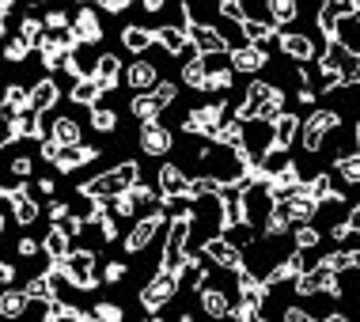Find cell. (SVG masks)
<instances>
[{
	"mask_svg": "<svg viewBox=\"0 0 360 322\" xmlns=\"http://www.w3.org/2000/svg\"><path fill=\"white\" fill-rule=\"evenodd\" d=\"M42 155H46L50 163H57V155H61V144H57V141H46V144H42Z\"/></svg>",
	"mask_w": 360,
	"mask_h": 322,
	"instance_id": "obj_47",
	"label": "cell"
},
{
	"mask_svg": "<svg viewBox=\"0 0 360 322\" xmlns=\"http://www.w3.org/2000/svg\"><path fill=\"white\" fill-rule=\"evenodd\" d=\"M174 95H179V87H174L171 80H160V84L152 87V99L160 103V106H171V103H174Z\"/></svg>",
	"mask_w": 360,
	"mask_h": 322,
	"instance_id": "obj_37",
	"label": "cell"
},
{
	"mask_svg": "<svg viewBox=\"0 0 360 322\" xmlns=\"http://www.w3.org/2000/svg\"><path fill=\"white\" fill-rule=\"evenodd\" d=\"M4 103L12 106V110H27V106H31V91H27V87H19V84H12L4 91Z\"/></svg>",
	"mask_w": 360,
	"mask_h": 322,
	"instance_id": "obj_35",
	"label": "cell"
},
{
	"mask_svg": "<svg viewBox=\"0 0 360 322\" xmlns=\"http://www.w3.org/2000/svg\"><path fill=\"white\" fill-rule=\"evenodd\" d=\"M99 95H103V87L95 76H87V80H76L72 84V103H80V106H95L99 103Z\"/></svg>",
	"mask_w": 360,
	"mask_h": 322,
	"instance_id": "obj_25",
	"label": "cell"
},
{
	"mask_svg": "<svg viewBox=\"0 0 360 322\" xmlns=\"http://www.w3.org/2000/svg\"><path fill=\"white\" fill-rule=\"evenodd\" d=\"M288 163H292V160H288V148H277V144H274V148H269V152L258 160V167L266 171V179H274V174H281Z\"/></svg>",
	"mask_w": 360,
	"mask_h": 322,
	"instance_id": "obj_26",
	"label": "cell"
},
{
	"mask_svg": "<svg viewBox=\"0 0 360 322\" xmlns=\"http://www.w3.org/2000/svg\"><path fill=\"white\" fill-rule=\"evenodd\" d=\"M353 12H360V0H353Z\"/></svg>",
	"mask_w": 360,
	"mask_h": 322,
	"instance_id": "obj_56",
	"label": "cell"
},
{
	"mask_svg": "<svg viewBox=\"0 0 360 322\" xmlns=\"http://www.w3.org/2000/svg\"><path fill=\"white\" fill-rule=\"evenodd\" d=\"M42 250H46V258H50V262H65L72 255V236H65L61 228H50V231H46Z\"/></svg>",
	"mask_w": 360,
	"mask_h": 322,
	"instance_id": "obj_17",
	"label": "cell"
},
{
	"mask_svg": "<svg viewBox=\"0 0 360 322\" xmlns=\"http://www.w3.org/2000/svg\"><path fill=\"white\" fill-rule=\"evenodd\" d=\"M266 12L274 23H292L300 15V8H296V0H266Z\"/></svg>",
	"mask_w": 360,
	"mask_h": 322,
	"instance_id": "obj_30",
	"label": "cell"
},
{
	"mask_svg": "<svg viewBox=\"0 0 360 322\" xmlns=\"http://www.w3.org/2000/svg\"><path fill=\"white\" fill-rule=\"evenodd\" d=\"M281 50H285L292 61H311V57H315V42H311L307 34H281Z\"/></svg>",
	"mask_w": 360,
	"mask_h": 322,
	"instance_id": "obj_18",
	"label": "cell"
},
{
	"mask_svg": "<svg viewBox=\"0 0 360 322\" xmlns=\"http://www.w3.org/2000/svg\"><path fill=\"white\" fill-rule=\"evenodd\" d=\"M129 4H133V0H103V8H106V12H125Z\"/></svg>",
	"mask_w": 360,
	"mask_h": 322,
	"instance_id": "obj_48",
	"label": "cell"
},
{
	"mask_svg": "<svg viewBox=\"0 0 360 322\" xmlns=\"http://www.w3.org/2000/svg\"><path fill=\"white\" fill-rule=\"evenodd\" d=\"M160 228H163V209H155L152 217H141L137 228L125 236V250H129V255H141V250L155 239V231H160Z\"/></svg>",
	"mask_w": 360,
	"mask_h": 322,
	"instance_id": "obj_6",
	"label": "cell"
},
{
	"mask_svg": "<svg viewBox=\"0 0 360 322\" xmlns=\"http://www.w3.org/2000/svg\"><path fill=\"white\" fill-rule=\"evenodd\" d=\"M27 50H31V46H27L23 38H12V42L4 46V57H8V61H23V57H27Z\"/></svg>",
	"mask_w": 360,
	"mask_h": 322,
	"instance_id": "obj_41",
	"label": "cell"
},
{
	"mask_svg": "<svg viewBox=\"0 0 360 322\" xmlns=\"http://www.w3.org/2000/svg\"><path fill=\"white\" fill-rule=\"evenodd\" d=\"M76 322H99V315H95V311H91V315H87V311H80V315H76Z\"/></svg>",
	"mask_w": 360,
	"mask_h": 322,
	"instance_id": "obj_53",
	"label": "cell"
},
{
	"mask_svg": "<svg viewBox=\"0 0 360 322\" xmlns=\"http://www.w3.org/2000/svg\"><path fill=\"white\" fill-rule=\"evenodd\" d=\"M129 110H133V118H141V122H155V118H160V110H163V106L152 99V91H141L137 99H133Z\"/></svg>",
	"mask_w": 360,
	"mask_h": 322,
	"instance_id": "obj_29",
	"label": "cell"
},
{
	"mask_svg": "<svg viewBox=\"0 0 360 322\" xmlns=\"http://www.w3.org/2000/svg\"><path fill=\"white\" fill-rule=\"evenodd\" d=\"M201 311H205L209 318H224V315H231V304H228V296H224V292L212 285L209 281V273H205V281H201Z\"/></svg>",
	"mask_w": 360,
	"mask_h": 322,
	"instance_id": "obj_11",
	"label": "cell"
},
{
	"mask_svg": "<svg viewBox=\"0 0 360 322\" xmlns=\"http://www.w3.org/2000/svg\"><path fill=\"white\" fill-rule=\"evenodd\" d=\"M174 292H179V277H174V273H167V269H160V273L148 281V285H144L141 304L148 307V311H160V307L174 296Z\"/></svg>",
	"mask_w": 360,
	"mask_h": 322,
	"instance_id": "obj_4",
	"label": "cell"
},
{
	"mask_svg": "<svg viewBox=\"0 0 360 322\" xmlns=\"http://www.w3.org/2000/svg\"><path fill=\"white\" fill-rule=\"evenodd\" d=\"M27 300H38V304H53V285H50V277H46V273H42V277H31V281H27Z\"/></svg>",
	"mask_w": 360,
	"mask_h": 322,
	"instance_id": "obj_31",
	"label": "cell"
},
{
	"mask_svg": "<svg viewBox=\"0 0 360 322\" xmlns=\"http://www.w3.org/2000/svg\"><path fill=\"white\" fill-rule=\"evenodd\" d=\"M342 84H345V87L360 84V57H349V61L342 65Z\"/></svg>",
	"mask_w": 360,
	"mask_h": 322,
	"instance_id": "obj_39",
	"label": "cell"
},
{
	"mask_svg": "<svg viewBox=\"0 0 360 322\" xmlns=\"http://www.w3.org/2000/svg\"><path fill=\"white\" fill-rule=\"evenodd\" d=\"M91 125L99 133H114V125H118V114L106 110V106H91Z\"/></svg>",
	"mask_w": 360,
	"mask_h": 322,
	"instance_id": "obj_33",
	"label": "cell"
},
{
	"mask_svg": "<svg viewBox=\"0 0 360 322\" xmlns=\"http://www.w3.org/2000/svg\"><path fill=\"white\" fill-rule=\"evenodd\" d=\"M125 84L133 87V91H152L155 84H160V68L152 61H137L129 65V72H125Z\"/></svg>",
	"mask_w": 360,
	"mask_h": 322,
	"instance_id": "obj_14",
	"label": "cell"
},
{
	"mask_svg": "<svg viewBox=\"0 0 360 322\" xmlns=\"http://www.w3.org/2000/svg\"><path fill=\"white\" fill-rule=\"evenodd\" d=\"M50 141H57L61 148H72V144H80V122H72V118H57V122H53Z\"/></svg>",
	"mask_w": 360,
	"mask_h": 322,
	"instance_id": "obj_24",
	"label": "cell"
},
{
	"mask_svg": "<svg viewBox=\"0 0 360 322\" xmlns=\"http://www.w3.org/2000/svg\"><path fill=\"white\" fill-rule=\"evenodd\" d=\"M12 277H15V269L8 266V262H0V285H8V281H12Z\"/></svg>",
	"mask_w": 360,
	"mask_h": 322,
	"instance_id": "obj_50",
	"label": "cell"
},
{
	"mask_svg": "<svg viewBox=\"0 0 360 322\" xmlns=\"http://www.w3.org/2000/svg\"><path fill=\"white\" fill-rule=\"evenodd\" d=\"M12 174L23 182L27 174H31V155H15V160H12Z\"/></svg>",
	"mask_w": 360,
	"mask_h": 322,
	"instance_id": "obj_43",
	"label": "cell"
},
{
	"mask_svg": "<svg viewBox=\"0 0 360 322\" xmlns=\"http://www.w3.org/2000/svg\"><path fill=\"white\" fill-rule=\"evenodd\" d=\"M19 38H23L31 50H42V42H46V23H42V19H34V15H27L23 27H19Z\"/></svg>",
	"mask_w": 360,
	"mask_h": 322,
	"instance_id": "obj_27",
	"label": "cell"
},
{
	"mask_svg": "<svg viewBox=\"0 0 360 322\" xmlns=\"http://www.w3.org/2000/svg\"><path fill=\"white\" fill-rule=\"evenodd\" d=\"M201 255L212 258V266H220V269H239L243 266V250H236L224 236H209L205 247H201Z\"/></svg>",
	"mask_w": 360,
	"mask_h": 322,
	"instance_id": "obj_7",
	"label": "cell"
},
{
	"mask_svg": "<svg viewBox=\"0 0 360 322\" xmlns=\"http://www.w3.org/2000/svg\"><path fill=\"white\" fill-rule=\"evenodd\" d=\"M345 224H349V228H353V231H360V205H353V209H349Z\"/></svg>",
	"mask_w": 360,
	"mask_h": 322,
	"instance_id": "obj_49",
	"label": "cell"
},
{
	"mask_svg": "<svg viewBox=\"0 0 360 322\" xmlns=\"http://www.w3.org/2000/svg\"><path fill=\"white\" fill-rule=\"evenodd\" d=\"M4 231H8V217L0 212V236H4Z\"/></svg>",
	"mask_w": 360,
	"mask_h": 322,
	"instance_id": "obj_55",
	"label": "cell"
},
{
	"mask_svg": "<svg viewBox=\"0 0 360 322\" xmlns=\"http://www.w3.org/2000/svg\"><path fill=\"white\" fill-rule=\"evenodd\" d=\"M144 322H163V318H144Z\"/></svg>",
	"mask_w": 360,
	"mask_h": 322,
	"instance_id": "obj_58",
	"label": "cell"
},
{
	"mask_svg": "<svg viewBox=\"0 0 360 322\" xmlns=\"http://www.w3.org/2000/svg\"><path fill=\"white\" fill-rule=\"evenodd\" d=\"M171 144H174V136H171L167 125H160V122H141V148L148 152V155H167Z\"/></svg>",
	"mask_w": 360,
	"mask_h": 322,
	"instance_id": "obj_9",
	"label": "cell"
},
{
	"mask_svg": "<svg viewBox=\"0 0 360 322\" xmlns=\"http://www.w3.org/2000/svg\"><path fill=\"white\" fill-rule=\"evenodd\" d=\"M125 273H129V269H125L122 262H110L106 273H103V281H106V285H118V281H125Z\"/></svg>",
	"mask_w": 360,
	"mask_h": 322,
	"instance_id": "obj_42",
	"label": "cell"
},
{
	"mask_svg": "<svg viewBox=\"0 0 360 322\" xmlns=\"http://www.w3.org/2000/svg\"><path fill=\"white\" fill-rule=\"evenodd\" d=\"M186 171L179 167V163H163L160 167V205H171L174 198H182L186 193Z\"/></svg>",
	"mask_w": 360,
	"mask_h": 322,
	"instance_id": "obj_8",
	"label": "cell"
},
{
	"mask_svg": "<svg viewBox=\"0 0 360 322\" xmlns=\"http://www.w3.org/2000/svg\"><path fill=\"white\" fill-rule=\"evenodd\" d=\"M95 155H99V148H84V144H72V148H61V155H57L53 167H57V171H76L80 163H91Z\"/></svg>",
	"mask_w": 360,
	"mask_h": 322,
	"instance_id": "obj_19",
	"label": "cell"
},
{
	"mask_svg": "<svg viewBox=\"0 0 360 322\" xmlns=\"http://www.w3.org/2000/svg\"><path fill=\"white\" fill-rule=\"evenodd\" d=\"M38 193H53V179H42V182H38Z\"/></svg>",
	"mask_w": 360,
	"mask_h": 322,
	"instance_id": "obj_51",
	"label": "cell"
},
{
	"mask_svg": "<svg viewBox=\"0 0 360 322\" xmlns=\"http://www.w3.org/2000/svg\"><path fill=\"white\" fill-rule=\"evenodd\" d=\"M315 247H319V228L296 224V250H315Z\"/></svg>",
	"mask_w": 360,
	"mask_h": 322,
	"instance_id": "obj_34",
	"label": "cell"
},
{
	"mask_svg": "<svg viewBox=\"0 0 360 322\" xmlns=\"http://www.w3.org/2000/svg\"><path fill=\"white\" fill-rule=\"evenodd\" d=\"M269 129H274V144H277V148H288V144L296 141V133H300V118H296V114L281 110L277 118L269 122Z\"/></svg>",
	"mask_w": 360,
	"mask_h": 322,
	"instance_id": "obj_16",
	"label": "cell"
},
{
	"mask_svg": "<svg viewBox=\"0 0 360 322\" xmlns=\"http://www.w3.org/2000/svg\"><path fill=\"white\" fill-rule=\"evenodd\" d=\"M61 269H65V277L72 281V288H80V292L99 288V277H95V255H91V250H72V255L61 262Z\"/></svg>",
	"mask_w": 360,
	"mask_h": 322,
	"instance_id": "obj_3",
	"label": "cell"
},
{
	"mask_svg": "<svg viewBox=\"0 0 360 322\" xmlns=\"http://www.w3.org/2000/svg\"><path fill=\"white\" fill-rule=\"evenodd\" d=\"M137 182H141L137 160H125V163H118L114 171L99 174V179L80 182V193H84V198H91V201H106V198H118V193H125L129 186H137Z\"/></svg>",
	"mask_w": 360,
	"mask_h": 322,
	"instance_id": "obj_1",
	"label": "cell"
},
{
	"mask_svg": "<svg viewBox=\"0 0 360 322\" xmlns=\"http://www.w3.org/2000/svg\"><path fill=\"white\" fill-rule=\"evenodd\" d=\"M353 262H356V269H360V255H353Z\"/></svg>",
	"mask_w": 360,
	"mask_h": 322,
	"instance_id": "obj_57",
	"label": "cell"
},
{
	"mask_svg": "<svg viewBox=\"0 0 360 322\" xmlns=\"http://www.w3.org/2000/svg\"><path fill=\"white\" fill-rule=\"evenodd\" d=\"M69 212H72V209H69L65 201H53V205H50V220H53V224H57V220H65Z\"/></svg>",
	"mask_w": 360,
	"mask_h": 322,
	"instance_id": "obj_46",
	"label": "cell"
},
{
	"mask_svg": "<svg viewBox=\"0 0 360 322\" xmlns=\"http://www.w3.org/2000/svg\"><path fill=\"white\" fill-rule=\"evenodd\" d=\"M231 87V68H220V72H209L205 91H228Z\"/></svg>",
	"mask_w": 360,
	"mask_h": 322,
	"instance_id": "obj_38",
	"label": "cell"
},
{
	"mask_svg": "<svg viewBox=\"0 0 360 322\" xmlns=\"http://www.w3.org/2000/svg\"><path fill=\"white\" fill-rule=\"evenodd\" d=\"M27 292L23 288H12V292H4L0 296V318H23L27 315Z\"/></svg>",
	"mask_w": 360,
	"mask_h": 322,
	"instance_id": "obj_22",
	"label": "cell"
},
{
	"mask_svg": "<svg viewBox=\"0 0 360 322\" xmlns=\"http://www.w3.org/2000/svg\"><path fill=\"white\" fill-rule=\"evenodd\" d=\"M8 201H12L15 220H19V224H34V220H38V205L31 201V193H27V186H19V190H15Z\"/></svg>",
	"mask_w": 360,
	"mask_h": 322,
	"instance_id": "obj_23",
	"label": "cell"
},
{
	"mask_svg": "<svg viewBox=\"0 0 360 322\" xmlns=\"http://www.w3.org/2000/svg\"><path fill=\"white\" fill-rule=\"evenodd\" d=\"M205 80H209V72H205V65H201V57L186 61V68H182V84H186V87H198V91H205Z\"/></svg>",
	"mask_w": 360,
	"mask_h": 322,
	"instance_id": "obj_32",
	"label": "cell"
},
{
	"mask_svg": "<svg viewBox=\"0 0 360 322\" xmlns=\"http://www.w3.org/2000/svg\"><path fill=\"white\" fill-rule=\"evenodd\" d=\"M186 38L198 46V53H228V42L220 38L217 27H201V23H186Z\"/></svg>",
	"mask_w": 360,
	"mask_h": 322,
	"instance_id": "obj_10",
	"label": "cell"
},
{
	"mask_svg": "<svg viewBox=\"0 0 360 322\" xmlns=\"http://www.w3.org/2000/svg\"><path fill=\"white\" fill-rule=\"evenodd\" d=\"M118 76H122V65H118L114 53H103L99 61H95V80H99L103 91H110V87L118 84Z\"/></svg>",
	"mask_w": 360,
	"mask_h": 322,
	"instance_id": "obj_21",
	"label": "cell"
},
{
	"mask_svg": "<svg viewBox=\"0 0 360 322\" xmlns=\"http://www.w3.org/2000/svg\"><path fill=\"white\" fill-rule=\"evenodd\" d=\"M141 4L148 8V12H160V8H163V0H141Z\"/></svg>",
	"mask_w": 360,
	"mask_h": 322,
	"instance_id": "obj_52",
	"label": "cell"
},
{
	"mask_svg": "<svg viewBox=\"0 0 360 322\" xmlns=\"http://www.w3.org/2000/svg\"><path fill=\"white\" fill-rule=\"evenodd\" d=\"M353 15V0H323V8H319V31L326 38H334V27L338 19Z\"/></svg>",
	"mask_w": 360,
	"mask_h": 322,
	"instance_id": "obj_12",
	"label": "cell"
},
{
	"mask_svg": "<svg viewBox=\"0 0 360 322\" xmlns=\"http://www.w3.org/2000/svg\"><path fill=\"white\" fill-rule=\"evenodd\" d=\"M95 315H99V322H125L118 304H99V307H95Z\"/></svg>",
	"mask_w": 360,
	"mask_h": 322,
	"instance_id": "obj_40",
	"label": "cell"
},
{
	"mask_svg": "<svg viewBox=\"0 0 360 322\" xmlns=\"http://www.w3.org/2000/svg\"><path fill=\"white\" fill-rule=\"evenodd\" d=\"M281 322H315V318H311L304 307H285V315H281Z\"/></svg>",
	"mask_w": 360,
	"mask_h": 322,
	"instance_id": "obj_45",
	"label": "cell"
},
{
	"mask_svg": "<svg viewBox=\"0 0 360 322\" xmlns=\"http://www.w3.org/2000/svg\"><path fill=\"white\" fill-rule=\"evenodd\" d=\"M122 46L129 53H144L152 46V31H144V27H125V31H122Z\"/></svg>",
	"mask_w": 360,
	"mask_h": 322,
	"instance_id": "obj_28",
	"label": "cell"
},
{
	"mask_svg": "<svg viewBox=\"0 0 360 322\" xmlns=\"http://www.w3.org/2000/svg\"><path fill=\"white\" fill-rule=\"evenodd\" d=\"M342 129V114L330 110V106H323V110H315L311 118L304 122V148L307 152H323V141L330 133Z\"/></svg>",
	"mask_w": 360,
	"mask_h": 322,
	"instance_id": "obj_2",
	"label": "cell"
},
{
	"mask_svg": "<svg viewBox=\"0 0 360 322\" xmlns=\"http://www.w3.org/2000/svg\"><path fill=\"white\" fill-rule=\"evenodd\" d=\"M338 174H342L345 182H360V152H356V155H345V160H338Z\"/></svg>",
	"mask_w": 360,
	"mask_h": 322,
	"instance_id": "obj_36",
	"label": "cell"
},
{
	"mask_svg": "<svg viewBox=\"0 0 360 322\" xmlns=\"http://www.w3.org/2000/svg\"><path fill=\"white\" fill-rule=\"evenodd\" d=\"M231 57V68H236V72H258L262 65H266V50H258V46H239V50H231L228 53Z\"/></svg>",
	"mask_w": 360,
	"mask_h": 322,
	"instance_id": "obj_15",
	"label": "cell"
},
{
	"mask_svg": "<svg viewBox=\"0 0 360 322\" xmlns=\"http://www.w3.org/2000/svg\"><path fill=\"white\" fill-rule=\"evenodd\" d=\"M220 122H224V103H205V106H198V110L186 114L182 129L193 133V136H212Z\"/></svg>",
	"mask_w": 360,
	"mask_h": 322,
	"instance_id": "obj_5",
	"label": "cell"
},
{
	"mask_svg": "<svg viewBox=\"0 0 360 322\" xmlns=\"http://www.w3.org/2000/svg\"><path fill=\"white\" fill-rule=\"evenodd\" d=\"M57 95H61V87H57V80H50V76H46V80H38L34 87H31V110H50V106L57 103Z\"/></svg>",
	"mask_w": 360,
	"mask_h": 322,
	"instance_id": "obj_20",
	"label": "cell"
},
{
	"mask_svg": "<svg viewBox=\"0 0 360 322\" xmlns=\"http://www.w3.org/2000/svg\"><path fill=\"white\" fill-rule=\"evenodd\" d=\"M19 255H23V258H34L38 255V250H42V243H38V239H31V236H27V239H19Z\"/></svg>",
	"mask_w": 360,
	"mask_h": 322,
	"instance_id": "obj_44",
	"label": "cell"
},
{
	"mask_svg": "<svg viewBox=\"0 0 360 322\" xmlns=\"http://www.w3.org/2000/svg\"><path fill=\"white\" fill-rule=\"evenodd\" d=\"M42 4H50V0H42Z\"/></svg>",
	"mask_w": 360,
	"mask_h": 322,
	"instance_id": "obj_59",
	"label": "cell"
},
{
	"mask_svg": "<svg viewBox=\"0 0 360 322\" xmlns=\"http://www.w3.org/2000/svg\"><path fill=\"white\" fill-rule=\"evenodd\" d=\"M72 34H76V42H84V46L99 42V38H103V23H99V15H95L91 8L76 12V19H72Z\"/></svg>",
	"mask_w": 360,
	"mask_h": 322,
	"instance_id": "obj_13",
	"label": "cell"
},
{
	"mask_svg": "<svg viewBox=\"0 0 360 322\" xmlns=\"http://www.w3.org/2000/svg\"><path fill=\"white\" fill-rule=\"evenodd\" d=\"M323 322H349V318H345V315H326Z\"/></svg>",
	"mask_w": 360,
	"mask_h": 322,
	"instance_id": "obj_54",
	"label": "cell"
}]
</instances>
